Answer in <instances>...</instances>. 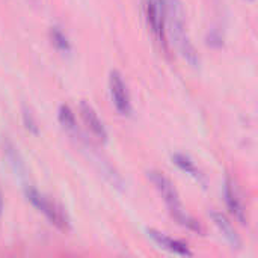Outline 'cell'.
<instances>
[{
	"instance_id": "obj_11",
	"label": "cell",
	"mask_w": 258,
	"mask_h": 258,
	"mask_svg": "<svg viewBox=\"0 0 258 258\" xmlns=\"http://www.w3.org/2000/svg\"><path fill=\"white\" fill-rule=\"evenodd\" d=\"M48 36H50V41H51L53 47L57 51H60L63 54L71 53V42H70L67 33L59 26H51L50 30H48Z\"/></svg>"
},
{
	"instance_id": "obj_8",
	"label": "cell",
	"mask_w": 258,
	"mask_h": 258,
	"mask_svg": "<svg viewBox=\"0 0 258 258\" xmlns=\"http://www.w3.org/2000/svg\"><path fill=\"white\" fill-rule=\"evenodd\" d=\"M147 234L148 237L162 249L171 252V254H175V255H180V257H192L194 252L189 249V246L177 239H172L169 236H166L165 233H160L154 228H148L147 230Z\"/></svg>"
},
{
	"instance_id": "obj_3",
	"label": "cell",
	"mask_w": 258,
	"mask_h": 258,
	"mask_svg": "<svg viewBox=\"0 0 258 258\" xmlns=\"http://www.w3.org/2000/svg\"><path fill=\"white\" fill-rule=\"evenodd\" d=\"M27 201L39 212L45 216V219L56 227L59 231L68 233L71 230V221L67 215V212L56 204L54 201H51L48 197H45L44 194H41L39 190H36L35 187H26L24 190Z\"/></svg>"
},
{
	"instance_id": "obj_15",
	"label": "cell",
	"mask_w": 258,
	"mask_h": 258,
	"mask_svg": "<svg viewBox=\"0 0 258 258\" xmlns=\"http://www.w3.org/2000/svg\"><path fill=\"white\" fill-rule=\"evenodd\" d=\"M3 210V197H2V190H0V213Z\"/></svg>"
},
{
	"instance_id": "obj_13",
	"label": "cell",
	"mask_w": 258,
	"mask_h": 258,
	"mask_svg": "<svg viewBox=\"0 0 258 258\" xmlns=\"http://www.w3.org/2000/svg\"><path fill=\"white\" fill-rule=\"evenodd\" d=\"M21 113H23L21 116H23V124H24L26 130L30 132V133H33V135H38V133H39V127H38V122H36L33 113H32L26 106H23Z\"/></svg>"
},
{
	"instance_id": "obj_14",
	"label": "cell",
	"mask_w": 258,
	"mask_h": 258,
	"mask_svg": "<svg viewBox=\"0 0 258 258\" xmlns=\"http://www.w3.org/2000/svg\"><path fill=\"white\" fill-rule=\"evenodd\" d=\"M207 44L210 47H215V48L222 47L224 45V35L218 29H212L207 35Z\"/></svg>"
},
{
	"instance_id": "obj_1",
	"label": "cell",
	"mask_w": 258,
	"mask_h": 258,
	"mask_svg": "<svg viewBox=\"0 0 258 258\" xmlns=\"http://www.w3.org/2000/svg\"><path fill=\"white\" fill-rule=\"evenodd\" d=\"M165 6H166V26H168L166 30L177 51L192 68H200L201 59L189 36L187 26H186V14H184L181 2L165 0Z\"/></svg>"
},
{
	"instance_id": "obj_9",
	"label": "cell",
	"mask_w": 258,
	"mask_h": 258,
	"mask_svg": "<svg viewBox=\"0 0 258 258\" xmlns=\"http://www.w3.org/2000/svg\"><path fill=\"white\" fill-rule=\"evenodd\" d=\"M209 216L212 218L213 224L216 225V228L219 230V233L222 234V237L225 239V242L230 245V248L239 251L242 248V240H240L236 228L230 222V219L222 212H218V210H212L209 213Z\"/></svg>"
},
{
	"instance_id": "obj_7",
	"label": "cell",
	"mask_w": 258,
	"mask_h": 258,
	"mask_svg": "<svg viewBox=\"0 0 258 258\" xmlns=\"http://www.w3.org/2000/svg\"><path fill=\"white\" fill-rule=\"evenodd\" d=\"M79 112H80L82 121L85 122L86 128L91 132V135H92L100 144H106V142H107V130H106L103 121L100 119L98 113L95 112V109H94L89 103L82 101L80 106H79Z\"/></svg>"
},
{
	"instance_id": "obj_6",
	"label": "cell",
	"mask_w": 258,
	"mask_h": 258,
	"mask_svg": "<svg viewBox=\"0 0 258 258\" xmlns=\"http://www.w3.org/2000/svg\"><path fill=\"white\" fill-rule=\"evenodd\" d=\"M224 194H225L227 207H228L230 213L234 216V219H237L242 225H248V215H246L243 200L240 197V192H239V187H237L236 181L230 175L225 180Z\"/></svg>"
},
{
	"instance_id": "obj_5",
	"label": "cell",
	"mask_w": 258,
	"mask_h": 258,
	"mask_svg": "<svg viewBox=\"0 0 258 258\" xmlns=\"http://www.w3.org/2000/svg\"><path fill=\"white\" fill-rule=\"evenodd\" d=\"M109 92H110L112 103H113L115 109L118 110V113L122 116H130L133 112L130 94H128L127 85H125L121 73L116 70L110 71V74H109Z\"/></svg>"
},
{
	"instance_id": "obj_12",
	"label": "cell",
	"mask_w": 258,
	"mask_h": 258,
	"mask_svg": "<svg viewBox=\"0 0 258 258\" xmlns=\"http://www.w3.org/2000/svg\"><path fill=\"white\" fill-rule=\"evenodd\" d=\"M57 119H59L60 125L63 127V130H67L68 133H71V135H77V133H79L76 115H74L73 109H71L68 104H60V106H59Z\"/></svg>"
},
{
	"instance_id": "obj_10",
	"label": "cell",
	"mask_w": 258,
	"mask_h": 258,
	"mask_svg": "<svg viewBox=\"0 0 258 258\" xmlns=\"http://www.w3.org/2000/svg\"><path fill=\"white\" fill-rule=\"evenodd\" d=\"M172 163L180 171H183L184 174H187L189 177H192L195 181H198L200 184H203L206 187V178H204L203 172L198 169V166L194 163V160L189 156H186L183 153H175V154H172Z\"/></svg>"
},
{
	"instance_id": "obj_16",
	"label": "cell",
	"mask_w": 258,
	"mask_h": 258,
	"mask_svg": "<svg viewBox=\"0 0 258 258\" xmlns=\"http://www.w3.org/2000/svg\"><path fill=\"white\" fill-rule=\"evenodd\" d=\"M248 2H254V0H248Z\"/></svg>"
},
{
	"instance_id": "obj_4",
	"label": "cell",
	"mask_w": 258,
	"mask_h": 258,
	"mask_svg": "<svg viewBox=\"0 0 258 258\" xmlns=\"http://www.w3.org/2000/svg\"><path fill=\"white\" fill-rule=\"evenodd\" d=\"M147 21L156 41L166 50V6L165 0H147Z\"/></svg>"
},
{
	"instance_id": "obj_2",
	"label": "cell",
	"mask_w": 258,
	"mask_h": 258,
	"mask_svg": "<svg viewBox=\"0 0 258 258\" xmlns=\"http://www.w3.org/2000/svg\"><path fill=\"white\" fill-rule=\"evenodd\" d=\"M147 175H148L150 181L153 183V186L156 187V190L159 192V195L162 197L165 206L168 207L169 215L175 219V222L180 224L181 227H184L186 230L203 236L206 233L204 227L187 210H184L174 183L160 171H148Z\"/></svg>"
}]
</instances>
